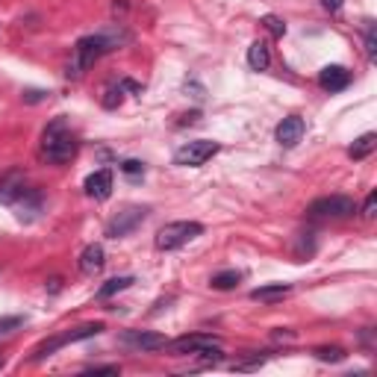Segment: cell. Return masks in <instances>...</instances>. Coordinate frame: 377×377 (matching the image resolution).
I'll list each match as a JSON object with an SVG mask.
<instances>
[{"label": "cell", "mask_w": 377, "mask_h": 377, "mask_svg": "<svg viewBox=\"0 0 377 377\" xmlns=\"http://www.w3.org/2000/svg\"><path fill=\"white\" fill-rule=\"evenodd\" d=\"M127 42H130V33L121 30L118 24H115V27H109V30H104V33L83 35V39L74 45V56L68 62V71L65 74H68L71 80L83 77V71L92 68L104 54H109V50H118L121 45H127Z\"/></svg>", "instance_id": "1"}, {"label": "cell", "mask_w": 377, "mask_h": 377, "mask_svg": "<svg viewBox=\"0 0 377 377\" xmlns=\"http://www.w3.org/2000/svg\"><path fill=\"white\" fill-rule=\"evenodd\" d=\"M77 136L71 133V127L65 124V118H56V121H50L47 124V130L42 136V150H45V157L50 162H56V166H62V162H68L77 157Z\"/></svg>", "instance_id": "2"}, {"label": "cell", "mask_w": 377, "mask_h": 377, "mask_svg": "<svg viewBox=\"0 0 377 377\" xmlns=\"http://www.w3.org/2000/svg\"><path fill=\"white\" fill-rule=\"evenodd\" d=\"M200 233H204V227H200L198 221H171V224H166V227H159L154 242H157L159 250H177Z\"/></svg>", "instance_id": "3"}, {"label": "cell", "mask_w": 377, "mask_h": 377, "mask_svg": "<svg viewBox=\"0 0 377 377\" xmlns=\"http://www.w3.org/2000/svg\"><path fill=\"white\" fill-rule=\"evenodd\" d=\"M307 212L312 218H348L357 212V204H354V198H348V195H328V198L312 200Z\"/></svg>", "instance_id": "4"}, {"label": "cell", "mask_w": 377, "mask_h": 377, "mask_svg": "<svg viewBox=\"0 0 377 377\" xmlns=\"http://www.w3.org/2000/svg\"><path fill=\"white\" fill-rule=\"evenodd\" d=\"M218 154V142H209V139H195V142H186L183 147H177L174 154V162L183 168H200L207 159H212Z\"/></svg>", "instance_id": "5"}, {"label": "cell", "mask_w": 377, "mask_h": 377, "mask_svg": "<svg viewBox=\"0 0 377 377\" xmlns=\"http://www.w3.org/2000/svg\"><path fill=\"white\" fill-rule=\"evenodd\" d=\"M145 218H147V207H127V209H121L118 216H112V218H109V224H106V236H109V239H124V236H130Z\"/></svg>", "instance_id": "6"}, {"label": "cell", "mask_w": 377, "mask_h": 377, "mask_svg": "<svg viewBox=\"0 0 377 377\" xmlns=\"http://www.w3.org/2000/svg\"><path fill=\"white\" fill-rule=\"evenodd\" d=\"M174 357H186V354H198V351H207V348H221V339L218 336H209V333H195V336H180L174 342L166 345Z\"/></svg>", "instance_id": "7"}, {"label": "cell", "mask_w": 377, "mask_h": 377, "mask_svg": "<svg viewBox=\"0 0 377 377\" xmlns=\"http://www.w3.org/2000/svg\"><path fill=\"white\" fill-rule=\"evenodd\" d=\"M304 130H307V124L304 118H298V115H289L278 124V142L283 147H295L300 139H304Z\"/></svg>", "instance_id": "8"}, {"label": "cell", "mask_w": 377, "mask_h": 377, "mask_svg": "<svg viewBox=\"0 0 377 377\" xmlns=\"http://www.w3.org/2000/svg\"><path fill=\"white\" fill-rule=\"evenodd\" d=\"M83 188H86V195H89V198L106 200V198L112 195V171L100 168V171L89 174V177H86V183H83Z\"/></svg>", "instance_id": "9"}, {"label": "cell", "mask_w": 377, "mask_h": 377, "mask_svg": "<svg viewBox=\"0 0 377 377\" xmlns=\"http://www.w3.org/2000/svg\"><path fill=\"white\" fill-rule=\"evenodd\" d=\"M348 83H351V71L342 65H328L319 74V86L324 92H342L348 89Z\"/></svg>", "instance_id": "10"}, {"label": "cell", "mask_w": 377, "mask_h": 377, "mask_svg": "<svg viewBox=\"0 0 377 377\" xmlns=\"http://www.w3.org/2000/svg\"><path fill=\"white\" fill-rule=\"evenodd\" d=\"M124 342L133 345V348H139V351H162L168 345V339L162 336V333H150V330H133L124 336Z\"/></svg>", "instance_id": "11"}, {"label": "cell", "mask_w": 377, "mask_h": 377, "mask_svg": "<svg viewBox=\"0 0 377 377\" xmlns=\"http://www.w3.org/2000/svg\"><path fill=\"white\" fill-rule=\"evenodd\" d=\"M12 207L18 209V218H21V221H30V218L39 216V209H42V195H39V192H33V188H24L21 198H18Z\"/></svg>", "instance_id": "12"}, {"label": "cell", "mask_w": 377, "mask_h": 377, "mask_svg": "<svg viewBox=\"0 0 377 377\" xmlns=\"http://www.w3.org/2000/svg\"><path fill=\"white\" fill-rule=\"evenodd\" d=\"M104 266H106V254H104V248L100 245H89L80 254V271L89 274V278H95L97 271H104Z\"/></svg>", "instance_id": "13"}, {"label": "cell", "mask_w": 377, "mask_h": 377, "mask_svg": "<svg viewBox=\"0 0 377 377\" xmlns=\"http://www.w3.org/2000/svg\"><path fill=\"white\" fill-rule=\"evenodd\" d=\"M289 292H292V286L289 283H271V286H259L250 292V298L259 300V304H274V300H283Z\"/></svg>", "instance_id": "14"}, {"label": "cell", "mask_w": 377, "mask_h": 377, "mask_svg": "<svg viewBox=\"0 0 377 377\" xmlns=\"http://www.w3.org/2000/svg\"><path fill=\"white\" fill-rule=\"evenodd\" d=\"M24 188H27V186H24V177H21L18 171H12L9 177L0 183V200H3V204H15Z\"/></svg>", "instance_id": "15"}, {"label": "cell", "mask_w": 377, "mask_h": 377, "mask_svg": "<svg viewBox=\"0 0 377 377\" xmlns=\"http://www.w3.org/2000/svg\"><path fill=\"white\" fill-rule=\"evenodd\" d=\"M268 62H271V50H268L266 42H254V45L248 47V65H250V71H266Z\"/></svg>", "instance_id": "16"}, {"label": "cell", "mask_w": 377, "mask_h": 377, "mask_svg": "<svg viewBox=\"0 0 377 377\" xmlns=\"http://www.w3.org/2000/svg\"><path fill=\"white\" fill-rule=\"evenodd\" d=\"M374 147H377V136H374V133H366V136H360V139L348 147V157L360 162V159L371 157V154H374Z\"/></svg>", "instance_id": "17"}, {"label": "cell", "mask_w": 377, "mask_h": 377, "mask_svg": "<svg viewBox=\"0 0 377 377\" xmlns=\"http://www.w3.org/2000/svg\"><path fill=\"white\" fill-rule=\"evenodd\" d=\"M133 283H136V278H112V280H106L104 286L97 289V298H100V300H106V298H112V295L124 292V289H130Z\"/></svg>", "instance_id": "18"}, {"label": "cell", "mask_w": 377, "mask_h": 377, "mask_svg": "<svg viewBox=\"0 0 377 377\" xmlns=\"http://www.w3.org/2000/svg\"><path fill=\"white\" fill-rule=\"evenodd\" d=\"M97 333H104V324H100V321H95V324H83V328L65 333V345H71V342H83V339H92V336H97Z\"/></svg>", "instance_id": "19"}, {"label": "cell", "mask_w": 377, "mask_h": 377, "mask_svg": "<svg viewBox=\"0 0 377 377\" xmlns=\"http://www.w3.org/2000/svg\"><path fill=\"white\" fill-rule=\"evenodd\" d=\"M239 280H242V274H239V271H221V274H216V278L209 280V286L218 289V292H227V289L239 286Z\"/></svg>", "instance_id": "20"}, {"label": "cell", "mask_w": 377, "mask_h": 377, "mask_svg": "<svg viewBox=\"0 0 377 377\" xmlns=\"http://www.w3.org/2000/svg\"><path fill=\"white\" fill-rule=\"evenodd\" d=\"M65 345V336H54V339H45V342L33 351V360L39 362V360H45V357H50V354H56V351Z\"/></svg>", "instance_id": "21"}, {"label": "cell", "mask_w": 377, "mask_h": 377, "mask_svg": "<svg viewBox=\"0 0 377 377\" xmlns=\"http://www.w3.org/2000/svg\"><path fill=\"white\" fill-rule=\"evenodd\" d=\"M321 362H342L345 360V348H339V345H321V348H316L312 351Z\"/></svg>", "instance_id": "22"}, {"label": "cell", "mask_w": 377, "mask_h": 377, "mask_svg": "<svg viewBox=\"0 0 377 377\" xmlns=\"http://www.w3.org/2000/svg\"><path fill=\"white\" fill-rule=\"evenodd\" d=\"M262 27H266L274 39H283V35H286V24L278 15H266V18H262Z\"/></svg>", "instance_id": "23"}, {"label": "cell", "mask_w": 377, "mask_h": 377, "mask_svg": "<svg viewBox=\"0 0 377 377\" xmlns=\"http://www.w3.org/2000/svg\"><path fill=\"white\" fill-rule=\"evenodd\" d=\"M24 316H6V319H0V336H9L12 330H18V328H24Z\"/></svg>", "instance_id": "24"}, {"label": "cell", "mask_w": 377, "mask_h": 377, "mask_svg": "<svg viewBox=\"0 0 377 377\" xmlns=\"http://www.w3.org/2000/svg\"><path fill=\"white\" fill-rule=\"evenodd\" d=\"M121 171L127 174V177H139V174H145V166L139 159H124L121 162Z\"/></svg>", "instance_id": "25"}, {"label": "cell", "mask_w": 377, "mask_h": 377, "mask_svg": "<svg viewBox=\"0 0 377 377\" xmlns=\"http://www.w3.org/2000/svg\"><path fill=\"white\" fill-rule=\"evenodd\" d=\"M366 54H369L371 62L377 59V35H374V27H366Z\"/></svg>", "instance_id": "26"}, {"label": "cell", "mask_w": 377, "mask_h": 377, "mask_svg": "<svg viewBox=\"0 0 377 377\" xmlns=\"http://www.w3.org/2000/svg\"><path fill=\"white\" fill-rule=\"evenodd\" d=\"M121 95H124L121 86H118V89H109L106 97H104V106H106V109H115V106L121 104Z\"/></svg>", "instance_id": "27"}, {"label": "cell", "mask_w": 377, "mask_h": 377, "mask_svg": "<svg viewBox=\"0 0 377 377\" xmlns=\"http://www.w3.org/2000/svg\"><path fill=\"white\" fill-rule=\"evenodd\" d=\"M374 209H377V192H371V195L366 198V204H362V216L374 218Z\"/></svg>", "instance_id": "28"}, {"label": "cell", "mask_w": 377, "mask_h": 377, "mask_svg": "<svg viewBox=\"0 0 377 377\" xmlns=\"http://www.w3.org/2000/svg\"><path fill=\"white\" fill-rule=\"evenodd\" d=\"M24 100H27V104H39V100H45V92L30 89V92H24Z\"/></svg>", "instance_id": "29"}, {"label": "cell", "mask_w": 377, "mask_h": 377, "mask_svg": "<svg viewBox=\"0 0 377 377\" xmlns=\"http://www.w3.org/2000/svg\"><path fill=\"white\" fill-rule=\"evenodd\" d=\"M342 3H345V0H321V6L328 12H339V9H342Z\"/></svg>", "instance_id": "30"}, {"label": "cell", "mask_w": 377, "mask_h": 377, "mask_svg": "<svg viewBox=\"0 0 377 377\" xmlns=\"http://www.w3.org/2000/svg\"><path fill=\"white\" fill-rule=\"evenodd\" d=\"M92 374H118V366H95V369H89Z\"/></svg>", "instance_id": "31"}, {"label": "cell", "mask_w": 377, "mask_h": 377, "mask_svg": "<svg viewBox=\"0 0 377 377\" xmlns=\"http://www.w3.org/2000/svg\"><path fill=\"white\" fill-rule=\"evenodd\" d=\"M121 89H127V92H136V95H139V92H142V86H139V83H133V80H124V83H121Z\"/></svg>", "instance_id": "32"}, {"label": "cell", "mask_w": 377, "mask_h": 377, "mask_svg": "<svg viewBox=\"0 0 377 377\" xmlns=\"http://www.w3.org/2000/svg\"><path fill=\"white\" fill-rule=\"evenodd\" d=\"M59 283H62V280H59V278H54V280H50V292H54V295H56V292H59V289H62V286H59Z\"/></svg>", "instance_id": "33"}, {"label": "cell", "mask_w": 377, "mask_h": 377, "mask_svg": "<svg viewBox=\"0 0 377 377\" xmlns=\"http://www.w3.org/2000/svg\"><path fill=\"white\" fill-rule=\"evenodd\" d=\"M0 366H3V360H0Z\"/></svg>", "instance_id": "34"}]
</instances>
